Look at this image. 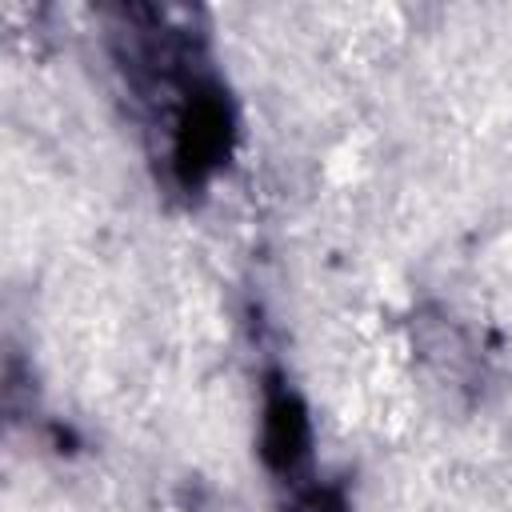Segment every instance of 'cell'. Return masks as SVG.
Segmentation results:
<instances>
[{"instance_id": "cell-2", "label": "cell", "mask_w": 512, "mask_h": 512, "mask_svg": "<svg viewBox=\"0 0 512 512\" xmlns=\"http://www.w3.org/2000/svg\"><path fill=\"white\" fill-rule=\"evenodd\" d=\"M260 444H264V448H260L264 460H268L272 472H280V476L300 472V464L308 460V444H312L308 416H304L300 400H296L288 388H272V392H268Z\"/></svg>"}, {"instance_id": "cell-3", "label": "cell", "mask_w": 512, "mask_h": 512, "mask_svg": "<svg viewBox=\"0 0 512 512\" xmlns=\"http://www.w3.org/2000/svg\"><path fill=\"white\" fill-rule=\"evenodd\" d=\"M292 512H344V500H340V492H332V488H312V492H304V496L296 500Z\"/></svg>"}, {"instance_id": "cell-1", "label": "cell", "mask_w": 512, "mask_h": 512, "mask_svg": "<svg viewBox=\"0 0 512 512\" xmlns=\"http://www.w3.org/2000/svg\"><path fill=\"white\" fill-rule=\"evenodd\" d=\"M228 104L216 88H188L172 128V168L184 184H200L228 152Z\"/></svg>"}]
</instances>
